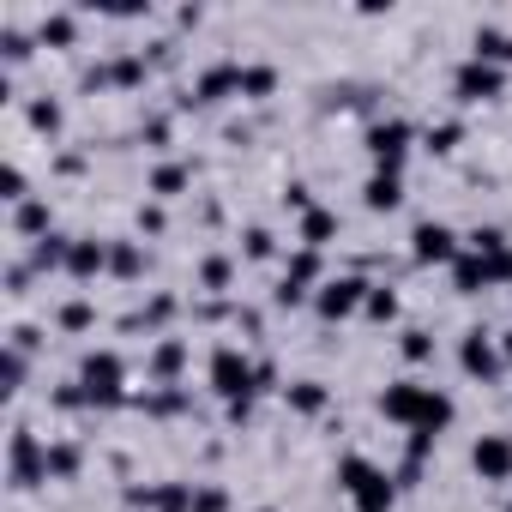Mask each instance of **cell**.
Here are the masks:
<instances>
[{"label": "cell", "mask_w": 512, "mask_h": 512, "mask_svg": "<svg viewBox=\"0 0 512 512\" xmlns=\"http://www.w3.org/2000/svg\"><path fill=\"white\" fill-rule=\"evenodd\" d=\"M380 416H392V422H404V428H410V458L422 464V452L452 428V398H446V392H434V386L398 380V386H386V392H380Z\"/></svg>", "instance_id": "cell-1"}, {"label": "cell", "mask_w": 512, "mask_h": 512, "mask_svg": "<svg viewBox=\"0 0 512 512\" xmlns=\"http://www.w3.org/2000/svg\"><path fill=\"white\" fill-rule=\"evenodd\" d=\"M338 482H344V494H350V506L356 512H392V476L374 464V458H362V452H344L338 458Z\"/></svg>", "instance_id": "cell-2"}, {"label": "cell", "mask_w": 512, "mask_h": 512, "mask_svg": "<svg viewBox=\"0 0 512 512\" xmlns=\"http://www.w3.org/2000/svg\"><path fill=\"white\" fill-rule=\"evenodd\" d=\"M121 380H127V368H121L115 350H91V356L79 362V392H85V404H121V398H127Z\"/></svg>", "instance_id": "cell-3"}, {"label": "cell", "mask_w": 512, "mask_h": 512, "mask_svg": "<svg viewBox=\"0 0 512 512\" xmlns=\"http://www.w3.org/2000/svg\"><path fill=\"white\" fill-rule=\"evenodd\" d=\"M211 392L223 398V404H241V398H253V392H260V368H253L241 350H217L211 356Z\"/></svg>", "instance_id": "cell-4"}, {"label": "cell", "mask_w": 512, "mask_h": 512, "mask_svg": "<svg viewBox=\"0 0 512 512\" xmlns=\"http://www.w3.org/2000/svg\"><path fill=\"white\" fill-rule=\"evenodd\" d=\"M410 139H416L410 121H380V127H368V157H374V169H380V175H398Z\"/></svg>", "instance_id": "cell-5"}, {"label": "cell", "mask_w": 512, "mask_h": 512, "mask_svg": "<svg viewBox=\"0 0 512 512\" xmlns=\"http://www.w3.org/2000/svg\"><path fill=\"white\" fill-rule=\"evenodd\" d=\"M37 482H49V446H43L31 428H13V488L25 494V488H37Z\"/></svg>", "instance_id": "cell-6"}, {"label": "cell", "mask_w": 512, "mask_h": 512, "mask_svg": "<svg viewBox=\"0 0 512 512\" xmlns=\"http://www.w3.org/2000/svg\"><path fill=\"white\" fill-rule=\"evenodd\" d=\"M452 91H458V103H494V97H506V73L488 61H464L452 73Z\"/></svg>", "instance_id": "cell-7"}, {"label": "cell", "mask_w": 512, "mask_h": 512, "mask_svg": "<svg viewBox=\"0 0 512 512\" xmlns=\"http://www.w3.org/2000/svg\"><path fill=\"white\" fill-rule=\"evenodd\" d=\"M410 260L416 266H452L458 260V235L446 223H416L410 229Z\"/></svg>", "instance_id": "cell-8"}, {"label": "cell", "mask_w": 512, "mask_h": 512, "mask_svg": "<svg viewBox=\"0 0 512 512\" xmlns=\"http://www.w3.org/2000/svg\"><path fill=\"white\" fill-rule=\"evenodd\" d=\"M314 308H320V320H350L356 308H368V284L362 278H332V284H320Z\"/></svg>", "instance_id": "cell-9"}, {"label": "cell", "mask_w": 512, "mask_h": 512, "mask_svg": "<svg viewBox=\"0 0 512 512\" xmlns=\"http://www.w3.org/2000/svg\"><path fill=\"white\" fill-rule=\"evenodd\" d=\"M470 470H476L482 482H512V440H506V434H482V440L470 446Z\"/></svg>", "instance_id": "cell-10"}, {"label": "cell", "mask_w": 512, "mask_h": 512, "mask_svg": "<svg viewBox=\"0 0 512 512\" xmlns=\"http://www.w3.org/2000/svg\"><path fill=\"white\" fill-rule=\"evenodd\" d=\"M458 362H464V374H470V380H494L506 356H500V344H494V338H482V332H464V344H458Z\"/></svg>", "instance_id": "cell-11"}, {"label": "cell", "mask_w": 512, "mask_h": 512, "mask_svg": "<svg viewBox=\"0 0 512 512\" xmlns=\"http://www.w3.org/2000/svg\"><path fill=\"white\" fill-rule=\"evenodd\" d=\"M314 278H320V253H308V247H302L296 260H290V278L278 284V308H296V302L308 296V284H314Z\"/></svg>", "instance_id": "cell-12"}, {"label": "cell", "mask_w": 512, "mask_h": 512, "mask_svg": "<svg viewBox=\"0 0 512 512\" xmlns=\"http://www.w3.org/2000/svg\"><path fill=\"white\" fill-rule=\"evenodd\" d=\"M229 91L241 97V67H229V61H223V67H205V73H199V85H193V103H223Z\"/></svg>", "instance_id": "cell-13"}, {"label": "cell", "mask_w": 512, "mask_h": 512, "mask_svg": "<svg viewBox=\"0 0 512 512\" xmlns=\"http://www.w3.org/2000/svg\"><path fill=\"white\" fill-rule=\"evenodd\" d=\"M67 272H73L79 284H91L97 272H109V241H73V253H67Z\"/></svg>", "instance_id": "cell-14"}, {"label": "cell", "mask_w": 512, "mask_h": 512, "mask_svg": "<svg viewBox=\"0 0 512 512\" xmlns=\"http://www.w3.org/2000/svg\"><path fill=\"white\" fill-rule=\"evenodd\" d=\"M362 199H368V211H398L404 205V181L398 175H368V187H362Z\"/></svg>", "instance_id": "cell-15"}, {"label": "cell", "mask_w": 512, "mask_h": 512, "mask_svg": "<svg viewBox=\"0 0 512 512\" xmlns=\"http://www.w3.org/2000/svg\"><path fill=\"white\" fill-rule=\"evenodd\" d=\"M470 61H488V67L512 61V37H506V31H494V25H482V31L470 37Z\"/></svg>", "instance_id": "cell-16"}, {"label": "cell", "mask_w": 512, "mask_h": 512, "mask_svg": "<svg viewBox=\"0 0 512 512\" xmlns=\"http://www.w3.org/2000/svg\"><path fill=\"white\" fill-rule=\"evenodd\" d=\"M452 284H458V296H482V290H488L482 253H458V260H452Z\"/></svg>", "instance_id": "cell-17"}, {"label": "cell", "mask_w": 512, "mask_h": 512, "mask_svg": "<svg viewBox=\"0 0 512 512\" xmlns=\"http://www.w3.org/2000/svg\"><path fill=\"white\" fill-rule=\"evenodd\" d=\"M73 37H79V19H73V13H43L37 43H49V49H73Z\"/></svg>", "instance_id": "cell-18"}, {"label": "cell", "mask_w": 512, "mask_h": 512, "mask_svg": "<svg viewBox=\"0 0 512 512\" xmlns=\"http://www.w3.org/2000/svg\"><path fill=\"white\" fill-rule=\"evenodd\" d=\"M332 235H338V217H332V211H320V205L302 211V247H308V253H320Z\"/></svg>", "instance_id": "cell-19"}, {"label": "cell", "mask_w": 512, "mask_h": 512, "mask_svg": "<svg viewBox=\"0 0 512 512\" xmlns=\"http://www.w3.org/2000/svg\"><path fill=\"white\" fill-rule=\"evenodd\" d=\"M109 272H115V278H139V272H145V253H139L133 241H109Z\"/></svg>", "instance_id": "cell-20"}, {"label": "cell", "mask_w": 512, "mask_h": 512, "mask_svg": "<svg viewBox=\"0 0 512 512\" xmlns=\"http://www.w3.org/2000/svg\"><path fill=\"white\" fill-rule=\"evenodd\" d=\"M13 223H19V235H37V241H43V235H55V229H49V205H43V199H25V205L13 211Z\"/></svg>", "instance_id": "cell-21"}, {"label": "cell", "mask_w": 512, "mask_h": 512, "mask_svg": "<svg viewBox=\"0 0 512 512\" xmlns=\"http://www.w3.org/2000/svg\"><path fill=\"white\" fill-rule=\"evenodd\" d=\"M181 362H187V344H181V338H163V344H157V356H151V374H157V380H175V374H181Z\"/></svg>", "instance_id": "cell-22"}, {"label": "cell", "mask_w": 512, "mask_h": 512, "mask_svg": "<svg viewBox=\"0 0 512 512\" xmlns=\"http://www.w3.org/2000/svg\"><path fill=\"white\" fill-rule=\"evenodd\" d=\"M290 404H296L302 416H320V410H326V386H320V380H296V386H290Z\"/></svg>", "instance_id": "cell-23"}, {"label": "cell", "mask_w": 512, "mask_h": 512, "mask_svg": "<svg viewBox=\"0 0 512 512\" xmlns=\"http://www.w3.org/2000/svg\"><path fill=\"white\" fill-rule=\"evenodd\" d=\"M67 253H73V241H67V235H43V241H37V253H31V260H37V266L49 272V266H67Z\"/></svg>", "instance_id": "cell-24"}, {"label": "cell", "mask_w": 512, "mask_h": 512, "mask_svg": "<svg viewBox=\"0 0 512 512\" xmlns=\"http://www.w3.org/2000/svg\"><path fill=\"white\" fill-rule=\"evenodd\" d=\"M61 121H67V115H61V103H55V97H37V103H31V127H37V133H49V139H55V133H61Z\"/></svg>", "instance_id": "cell-25"}, {"label": "cell", "mask_w": 512, "mask_h": 512, "mask_svg": "<svg viewBox=\"0 0 512 512\" xmlns=\"http://www.w3.org/2000/svg\"><path fill=\"white\" fill-rule=\"evenodd\" d=\"M272 91H278L272 67H241V97H272Z\"/></svg>", "instance_id": "cell-26"}, {"label": "cell", "mask_w": 512, "mask_h": 512, "mask_svg": "<svg viewBox=\"0 0 512 512\" xmlns=\"http://www.w3.org/2000/svg\"><path fill=\"white\" fill-rule=\"evenodd\" d=\"M0 199H7V205H25V199H31V181H25V169H19V163L0 169Z\"/></svg>", "instance_id": "cell-27"}, {"label": "cell", "mask_w": 512, "mask_h": 512, "mask_svg": "<svg viewBox=\"0 0 512 512\" xmlns=\"http://www.w3.org/2000/svg\"><path fill=\"white\" fill-rule=\"evenodd\" d=\"M272 247H278V235H272L266 223H253V229L241 235V253H247V260H272Z\"/></svg>", "instance_id": "cell-28"}, {"label": "cell", "mask_w": 512, "mask_h": 512, "mask_svg": "<svg viewBox=\"0 0 512 512\" xmlns=\"http://www.w3.org/2000/svg\"><path fill=\"white\" fill-rule=\"evenodd\" d=\"M187 175H193L187 163H163V169L151 175V193H163V199H169V193H181V187H187Z\"/></svg>", "instance_id": "cell-29"}, {"label": "cell", "mask_w": 512, "mask_h": 512, "mask_svg": "<svg viewBox=\"0 0 512 512\" xmlns=\"http://www.w3.org/2000/svg\"><path fill=\"white\" fill-rule=\"evenodd\" d=\"M49 476L55 482H73L79 476V446H49Z\"/></svg>", "instance_id": "cell-30"}, {"label": "cell", "mask_w": 512, "mask_h": 512, "mask_svg": "<svg viewBox=\"0 0 512 512\" xmlns=\"http://www.w3.org/2000/svg\"><path fill=\"white\" fill-rule=\"evenodd\" d=\"M458 139H464V127H458V121L428 127V151H440V157H446V151H458Z\"/></svg>", "instance_id": "cell-31"}, {"label": "cell", "mask_w": 512, "mask_h": 512, "mask_svg": "<svg viewBox=\"0 0 512 512\" xmlns=\"http://www.w3.org/2000/svg\"><path fill=\"white\" fill-rule=\"evenodd\" d=\"M0 55H7V61H13V67H19V61H25V55H31V37H25V31H19V25H7V31H0Z\"/></svg>", "instance_id": "cell-32"}, {"label": "cell", "mask_w": 512, "mask_h": 512, "mask_svg": "<svg viewBox=\"0 0 512 512\" xmlns=\"http://www.w3.org/2000/svg\"><path fill=\"white\" fill-rule=\"evenodd\" d=\"M199 284L205 290H229V260H223V253H211V260L199 266Z\"/></svg>", "instance_id": "cell-33"}, {"label": "cell", "mask_w": 512, "mask_h": 512, "mask_svg": "<svg viewBox=\"0 0 512 512\" xmlns=\"http://www.w3.org/2000/svg\"><path fill=\"white\" fill-rule=\"evenodd\" d=\"M398 350H404V362H428V356H434V338H428V332H416V326H410V332H404V344H398Z\"/></svg>", "instance_id": "cell-34"}, {"label": "cell", "mask_w": 512, "mask_h": 512, "mask_svg": "<svg viewBox=\"0 0 512 512\" xmlns=\"http://www.w3.org/2000/svg\"><path fill=\"white\" fill-rule=\"evenodd\" d=\"M368 320H398V296L392 290H368Z\"/></svg>", "instance_id": "cell-35"}, {"label": "cell", "mask_w": 512, "mask_h": 512, "mask_svg": "<svg viewBox=\"0 0 512 512\" xmlns=\"http://www.w3.org/2000/svg\"><path fill=\"white\" fill-rule=\"evenodd\" d=\"M109 73H115V85H139V79H145V61H139V55H121Z\"/></svg>", "instance_id": "cell-36"}, {"label": "cell", "mask_w": 512, "mask_h": 512, "mask_svg": "<svg viewBox=\"0 0 512 512\" xmlns=\"http://www.w3.org/2000/svg\"><path fill=\"white\" fill-rule=\"evenodd\" d=\"M91 320H97V314H91V302H67V308H61V326H67V332H85Z\"/></svg>", "instance_id": "cell-37"}, {"label": "cell", "mask_w": 512, "mask_h": 512, "mask_svg": "<svg viewBox=\"0 0 512 512\" xmlns=\"http://www.w3.org/2000/svg\"><path fill=\"white\" fill-rule=\"evenodd\" d=\"M223 506H229L223 488H193V512H223Z\"/></svg>", "instance_id": "cell-38"}, {"label": "cell", "mask_w": 512, "mask_h": 512, "mask_svg": "<svg viewBox=\"0 0 512 512\" xmlns=\"http://www.w3.org/2000/svg\"><path fill=\"white\" fill-rule=\"evenodd\" d=\"M500 247H506L500 229H476V235H470V253H500Z\"/></svg>", "instance_id": "cell-39"}, {"label": "cell", "mask_w": 512, "mask_h": 512, "mask_svg": "<svg viewBox=\"0 0 512 512\" xmlns=\"http://www.w3.org/2000/svg\"><path fill=\"white\" fill-rule=\"evenodd\" d=\"M500 356H506V362H512V332H506V338H500Z\"/></svg>", "instance_id": "cell-40"}, {"label": "cell", "mask_w": 512, "mask_h": 512, "mask_svg": "<svg viewBox=\"0 0 512 512\" xmlns=\"http://www.w3.org/2000/svg\"><path fill=\"white\" fill-rule=\"evenodd\" d=\"M260 512H272V506H260Z\"/></svg>", "instance_id": "cell-41"}, {"label": "cell", "mask_w": 512, "mask_h": 512, "mask_svg": "<svg viewBox=\"0 0 512 512\" xmlns=\"http://www.w3.org/2000/svg\"><path fill=\"white\" fill-rule=\"evenodd\" d=\"M506 512H512V500H506Z\"/></svg>", "instance_id": "cell-42"}]
</instances>
